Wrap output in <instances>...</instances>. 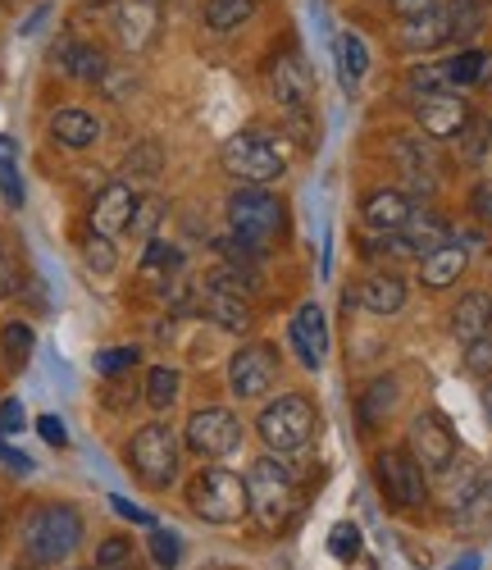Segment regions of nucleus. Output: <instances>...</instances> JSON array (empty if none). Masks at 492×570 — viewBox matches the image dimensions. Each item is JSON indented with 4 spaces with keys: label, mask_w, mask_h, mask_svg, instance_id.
I'll list each match as a JSON object with an SVG mask.
<instances>
[{
    "label": "nucleus",
    "mask_w": 492,
    "mask_h": 570,
    "mask_svg": "<svg viewBox=\"0 0 492 570\" xmlns=\"http://www.w3.org/2000/svg\"><path fill=\"white\" fill-rule=\"evenodd\" d=\"M146 6H160V0H146Z\"/></svg>",
    "instance_id": "13d9d810"
},
{
    "label": "nucleus",
    "mask_w": 492,
    "mask_h": 570,
    "mask_svg": "<svg viewBox=\"0 0 492 570\" xmlns=\"http://www.w3.org/2000/svg\"><path fill=\"white\" fill-rule=\"evenodd\" d=\"M265 82H269V97L287 110V115H302L311 106V73L297 56H274L269 69H265Z\"/></svg>",
    "instance_id": "4468645a"
},
{
    "label": "nucleus",
    "mask_w": 492,
    "mask_h": 570,
    "mask_svg": "<svg viewBox=\"0 0 492 570\" xmlns=\"http://www.w3.org/2000/svg\"><path fill=\"white\" fill-rule=\"evenodd\" d=\"M374 480L392 507H424L429 502V474L406 448H383L374 456Z\"/></svg>",
    "instance_id": "6e6552de"
},
{
    "label": "nucleus",
    "mask_w": 492,
    "mask_h": 570,
    "mask_svg": "<svg viewBox=\"0 0 492 570\" xmlns=\"http://www.w3.org/2000/svg\"><path fill=\"white\" fill-rule=\"evenodd\" d=\"M447 41H452V23H447V14H442V6H433L424 14H411L402 23V46L411 56H429V51H437V46H447Z\"/></svg>",
    "instance_id": "a211bd4d"
},
{
    "label": "nucleus",
    "mask_w": 492,
    "mask_h": 570,
    "mask_svg": "<svg viewBox=\"0 0 492 570\" xmlns=\"http://www.w3.org/2000/svg\"><path fill=\"white\" fill-rule=\"evenodd\" d=\"M37 434L51 443V448H65V443H69V430H65L60 415H41V420H37Z\"/></svg>",
    "instance_id": "c03bdc74"
},
{
    "label": "nucleus",
    "mask_w": 492,
    "mask_h": 570,
    "mask_svg": "<svg viewBox=\"0 0 492 570\" xmlns=\"http://www.w3.org/2000/svg\"><path fill=\"white\" fill-rule=\"evenodd\" d=\"M283 233V206L265 187H237L228 197V237L242 243L252 256L269 252Z\"/></svg>",
    "instance_id": "7ed1b4c3"
},
{
    "label": "nucleus",
    "mask_w": 492,
    "mask_h": 570,
    "mask_svg": "<svg viewBox=\"0 0 492 570\" xmlns=\"http://www.w3.org/2000/svg\"><path fill=\"white\" fill-rule=\"evenodd\" d=\"M287 347L297 352V361L306 370H319L328 361V320H324V311L315 302L297 306V315L287 320Z\"/></svg>",
    "instance_id": "ddd939ff"
},
{
    "label": "nucleus",
    "mask_w": 492,
    "mask_h": 570,
    "mask_svg": "<svg viewBox=\"0 0 492 570\" xmlns=\"http://www.w3.org/2000/svg\"><path fill=\"white\" fill-rule=\"evenodd\" d=\"M160 219V202H137V210H132V224L128 228H141V233H151V224Z\"/></svg>",
    "instance_id": "09e8293b"
},
{
    "label": "nucleus",
    "mask_w": 492,
    "mask_h": 570,
    "mask_svg": "<svg viewBox=\"0 0 492 570\" xmlns=\"http://www.w3.org/2000/svg\"><path fill=\"white\" fill-rule=\"evenodd\" d=\"M183 393V374L174 365H156L151 374H146V402H151L156 411H169Z\"/></svg>",
    "instance_id": "c756f323"
},
{
    "label": "nucleus",
    "mask_w": 492,
    "mask_h": 570,
    "mask_svg": "<svg viewBox=\"0 0 492 570\" xmlns=\"http://www.w3.org/2000/svg\"><path fill=\"white\" fill-rule=\"evenodd\" d=\"M437 6L452 23V41H470V37L483 32V19H488L483 0H437Z\"/></svg>",
    "instance_id": "bb28decb"
},
{
    "label": "nucleus",
    "mask_w": 492,
    "mask_h": 570,
    "mask_svg": "<svg viewBox=\"0 0 492 570\" xmlns=\"http://www.w3.org/2000/svg\"><path fill=\"white\" fill-rule=\"evenodd\" d=\"M224 169L242 183V187H265V183H278L287 174L283 165V151L274 147V137L265 128H246V132H233L219 151Z\"/></svg>",
    "instance_id": "39448f33"
},
{
    "label": "nucleus",
    "mask_w": 492,
    "mask_h": 570,
    "mask_svg": "<svg viewBox=\"0 0 492 570\" xmlns=\"http://www.w3.org/2000/svg\"><path fill=\"white\" fill-rule=\"evenodd\" d=\"M483 78H488V82H492V56H488V73H483Z\"/></svg>",
    "instance_id": "4d7b16f0"
},
{
    "label": "nucleus",
    "mask_w": 492,
    "mask_h": 570,
    "mask_svg": "<svg viewBox=\"0 0 492 570\" xmlns=\"http://www.w3.org/2000/svg\"><path fill=\"white\" fill-rule=\"evenodd\" d=\"M470 206H474V215H479L483 224H492V178L474 187V193H470Z\"/></svg>",
    "instance_id": "de8ad7c7"
},
{
    "label": "nucleus",
    "mask_w": 492,
    "mask_h": 570,
    "mask_svg": "<svg viewBox=\"0 0 492 570\" xmlns=\"http://www.w3.org/2000/svg\"><path fill=\"white\" fill-rule=\"evenodd\" d=\"M411 210H415V202L402 193V187H378V193L365 197L361 219H365V228H374V233L387 237V233H402V228H406Z\"/></svg>",
    "instance_id": "dca6fc26"
},
{
    "label": "nucleus",
    "mask_w": 492,
    "mask_h": 570,
    "mask_svg": "<svg viewBox=\"0 0 492 570\" xmlns=\"http://www.w3.org/2000/svg\"><path fill=\"white\" fill-rule=\"evenodd\" d=\"M51 137L69 151H87V147H96V137H101V119L78 106H65L51 115Z\"/></svg>",
    "instance_id": "4be33fe9"
},
{
    "label": "nucleus",
    "mask_w": 492,
    "mask_h": 570,
    "mask_svg": "<svg viewBox=\"0 0 492 570\" xmlns=\"http://www.w3.org/2000/svg\"><path fill=\"white\" fill-rule=\"evenodd\" d=\"M356 302H361L370 315H397V311L406 306V278H402V274H392V269L370 274V278H365V288L356 293Z\"/></svg>",
    "instance_id": "5701e85b"
},
{
    "label": "nucleus",
    "mask_w": 492,
    "mask_h": 570,
    "mask_svg": "<svg viewBox=\"0 0 492 570\" xmlns=\"http://www.w3.org/2000/svg\"><path fill=\"white\" fill-rule=\"evenodd\" d=\"M456 515L465 520V525H488L492 520V470H479L470 493L456 502Z\"/></svg>",
    "instance_id": "cd10ccee"
},
{
    "label": "nucleus",
    "mask_w": 492,
    "mask_h": 570,
    "mask_svg": "<svg viewBox=\"0 0 492 570\" xmlns=\"http://www.w3.org/2000/svg\"><path fill=\"white\" fill-rule=\"evenodd\" d=\"M128 465L141 484L169 489L178 480V439L169 424H141L128 443Z\"/></svg>",
    "instance_id": "0eeeda50"
},
{
    "label": "nucleus",
    "mask_w": 492,
    "mask_h": 570,
    "mask_svg": "<svg viewBox=\"0 0 492 570\" xmlns=\"http://www.w3.org/2000/svg\"><path fill=\"white\" fill-rule=\"evenodd\" d=\"M151 557H156L160 570H174L178 557H183V548H178V539H174L169 530H156V534H151Z\"/></svg>",
    "instance_id": "a19ab883"
},
{
    "label": "nucleus",
    "mask_w": 492,
    "mask_h": 570,
    "mask_svg": "<svg viewBox=\"0 0 492 570\" xmlns=\"http://www.w3.org/2000/svg\"><path fill=\"white\" fill-rule=\"evenodd\" d=\"M82 261H87V269L91 274H115V265H119V256H115V243L110 237H87V247H82Z\"/></svg>",
    "instance_id": "72a5a7b5"
},
{
    "label": "nucleus",
    "mask_w": 492,
    "mask_h": 570,
    "mask_svg": "<svg viewBox=\"0 0 492 570\" xmlns=\"http://www.w3.org/2000/svg\"><path fill=\"white\" fill-rule=\"evenodd\" d=\"M137 347H106L101 356H96V370H101V374H124V370H132L137 365Z\"/></svg>",
    "instance_id": "ea45409f"
},
{
    "label": "nucleus",
    "mask_w": 492,
    "mask_h": 570,
    "mask_svg": "<svg viewBox=\"0 0 492 570\" xmlns=\"http://www.w3.org/2000/svg\"><path fill=\"white\" fill-rule=\"evenodd\" d=\"M483 411H488V420H492V379L483 384Z\"/></svg>",
    "instance_id": "6e6d98bb"
},
{
    "label": "nucleus",
    "mask_w": 492,
    "mask_h": 570,
    "mask_svg": "<svg viewBox=\"0 0 492 570\" xmlns=\"http://www.w3.org/2000/svg\"><path fill=\"white\" fill-rule=\"evenodd\" d=\"M23 430V402H0V434H19Z\"/></svg>",
    "instance_id": "49530a36"
},
{
    "label": "nucleus",
    "mask_w": 492,
    "mask_h": 570,
    "mask_svg": "<svg viewBox=\"0 0 492 570\" xmlns=\"http://www.w3.org/2000/svg\"><path fill=\"white\" fill-rule=\"evenodd\" d=\"M387 6H392V10H397L402 19H411V14H424V10H433V6H437V0H387Z\"/></svg>",
    "instance_id": "3c124183"
},
{
    "label": "nucleus",
    "mask_w": 492,
    "mask_h": 570,
    "mask_svg": "<svg viewBox=\"0 0 492 570\" xmlns=\"http://www.w3.org/2000/svg\"><path fill=\"white\" fill-rule=\"evenodd\" d=\"M278 384V356L269 343H246L242 352H233L228 361V393L252 402V397H265L269 389Z\"/></svg>",
    "instance_id": "9b49d317"
},
{
    "label": "nucleus",
    "mask_w": 492,
    "mask_h": 570,
    "mask_svg": "<svg viewBox=\"0 0 492 570\" xmlns=\"http://www.w3.org/2000/svg\"><path fill=\"white\" fill-rule=\"evenodd\" d=\"M256 434H260V443L269 448V452H297V448H306L311 443V434H315V406L302 397V393H283L278 402H269L265 411H260V420H256Z\"/></svg>",
    "instance_id": "423d86ee"
},
{
    "label": "nucleus",
    "mask_w": 492,
    "mask_h": 570,
    "mask_svg": "<svg viewBox=\"0 0 492 570\" xmlns=\"http://www.w3.org/2000/svg\"><path fill=\"white\" fill-rule=\"evenodd\" d=\"M252 14H256V0H206V10H201L210 32H233Z\"/></svg>",
    "instance_id": "c85d7f7f"
},
{
    "label": "nucleus",
    "mask_w": 492,
    "mask_h": 570,
    "mask_svg": "<svg viewBox=\"0 0 492 570\" xmlns=\"http://www.w3.org/2000/svg\"><path fill=\"white\" fill-rule=\"evenodd\" d=\"M452 334L470 347L474 338H483V334H492V293L488 288H474V293H465L456 306H452Z\"/></svg>",
    "instance_id": "aec40b11"
},
{
    "label": "nucleus",
    "mask_w": 492,
    "mask_h": 570,
    "mask_svg": "<svg viewBox=\"0 0 492 570\" xmlns=\"http://www.w3.org/2000/svg\"><path fill=\"white\" fill-rule=\"evenodd\" d=\"M328 552H333L337 561H356V552H361V530H356V525H333Z\"/></svg>",
    "instance_id": "e433bc0d"
},
{
    "label": "nucleus",
    "mask_w": 492,
    "mask_h": 570,
    "mask_svg": "<svg viewBox=\"0 0 492 570\" xmlns=\"http://www.w3.org/2000/svg\"><path fill=\"white\" fill-rule=\"evenodd\" d=\"M465 370L479 374V379H492V334H483L465 347Z\"/></svg>",
    "instance_id": "58836bf2"
},
{
    "label": "nucleus",
    "mask_w": 492,
    "mask_h": 570,
    "mask_svg": "<svg viewBox=\"0 0 492 570\" xmlns=\"http://www.w3.org/2000/svg\"><path fill=\"white\" fill-rule=\"evenodd\" d=\"M415 124H420V137H429V141H452V137L465 132V124H470V106L456 97V91L420 97V101H415Z\"/></svg>",
    "instance_id": "f8f14e48"
},
{
    "label": "nucleus",
    "mask_w": 492,
    "mask_h": 570,
    "mask_svg": "<svg viewBox=\"0 0 492 570\" xmlns=\"http://www.w3.org/2000/svg\"><path fill=\"white\" fill-rule=\"evenodd\" d=\"M183 439H187V448H191L196 456L219 461V456L237 452V443H242V420H237L228 406H201V411H191Z\"/></svg>",
    "instance_id": "9d476101"
},
{
    "label": "nucleus",
    "mask_w": 492,
    "mask_h": 570,
    "mask_svg": "<svg viewBox=\"0 0 492 570\" xmlns=\"http://www.w3.org/2000/svg\"><path fill=\"white\" fill-rule=\"evenodd\" d=\"M56 65H60L69 78H82V82H101V78L110 73V60H106L101 46L78 41V37L56 41Z\"/></svg>",
    "instance_id": "f3484780"
},
{
    "label": "nucleus",
    "mask_w": 492,
    "mask_h": 570,
    "mask_svg": "<svg viewBox=\"0 0 492 570\" xmlns=\"http://www.w3.org/2000/svg\"><path fill=\"white\" fill-rule=\"evenodd\" d=\"M465 265H470V252L461 243H442L437 252H429L420 261V283L429 293H442V288H452V283L465 274Z\"/></svg>",
    "instance_id": "412c9836"
},
{
    "label": "nucleus",
    "mask_w": 492,
    "mask_h": 570,
    "mask_svg": "<svg viewBox=\"0 0 492 570\" xmlns=\"http://www.w3.org/2000/svg\"><path fill=\"white\" fill-rule=\"evenodd\" d=\"M178 265H183V256L169 243H156L151 237V247H146V256H141V269L151 274V269H178Z\"/></svg>",
    "instance_id": "79ce46f5"
},
{
    "label": "nucleus",
    "mask_w": 492,
    "mask_h": 570,
    "mask_svg": "<svg viewBox=\"0 0 492 570\" xmlns=\"http://www.w3.org/2000/svg\"><path fill=\"white\" fill-rule=\"evenodd\" d=\"M488 132H492V124H488V119H470V124H465L461 141H465V156H470V160H479V156H483Z\"/></svg>",
    "instance_id": "37998d69"
},
{
    "label": "nucleus",
    "mask_w": 492,
    "mask_h": 570,
    "mask_svg": "<svg viewBox=\"0 0 492 570\" xmlns=\"http://www.w3.org/2000/svg\"><path fill=\"white\" fill-rule=\"evenodd\" d=\"M191 511L206 520V525H237L242 515H252V498H246V480L224 465H206L187 489Z\"/></svg>",
    "instance_id": "20e7f679"
},
{
    "label": "nucleus",
    "mask_w": 492,
    "mask_h": 570,
    "mask_svg": "<svg viewBox=\"0 0 492 570\" xmlns=\"http://www.w3.org/2000/svg\"><path fill=\"white\" fill-rule=\"evenodd\" d=\"M392 402H397V384H392V379H378L365 397V424H374L383 411H392Z\"/></svg>",
    "instance_id": "4c0bfd02"
},
{
    "label": "nucleus",
    "mask_w": 492,
    "mask_h": 570,
    "mask_svg": "<svg viewBox=\"0 0 492 570\" xmlns=\"http://www.w3.org/2000/svg\"><path fill=\"white\" fill-rule=\"evenodd\" d=\"M128 561H132V543L124 534H115V539H106L101 548H96V570H124Z\"/></svg>",
    "instance_id": "f704fd0d"
},
{
    "label": "nucleus",
    "mask_w": 492,
    "mask_h": 570,
    "mask_svg": "<svg viewBox=\"0 0 492 570\" xmlns=\"http://www.w3.org/2000/svg\"><path fill=\"white\" fill-rule=\"evenodd\" d=\"M392 156L402 160V174L411 178V193H433V156L424 147V137H397Z\"/></svg>",
    "instance_id": "b1692460"
},
{
    "label": "nucleus",
    "mask_w": 492,
    "mask_h": 570,
    "mask_svg": "<svg viewBox=\"0 0 492 570\" xmlns=\"http://www.w3.org/2000/svg\"><path fill=\"white\" fill-rule=\"evenodd\" d=\"M110 23L128 51H141V46L156 37V6H146V0H119L110 10Z\"/></svg>",
    "instance_id": "6ab92c4d"
},
{
    "label": "nucleus",
    "mask_w": 492,
    "mask_h": 570,
    "mask_svg": "<svg viewBox=\"0 0 492 570\" xmlns=\"http://www.w3.org/2000/svg\"><path fill=\"white\" fill-rule=\"evenodd\" d=\"M0 193L10 206H23V183H19V165H0Z\"/></svg>",
    "instance_id": "a18cd8bd"
},
{
    "label": "nucleus",
    "mask_w": 492,
    "mask_h": 570,
    "mask_svg": "<svg viewBox=\"0 0 492 570\" xmlns=\"http://www.w3.org/2000/svg\"><path fill=\"white\" fill-rule=\"evenodd\" d=\"M456 434H452V424L447 415H437V411H420L411 420V434H406V452L420 461L424 474H447L456 465Z\"/></svg>",
    "instance_id": "1a4fd4ad"
},
{
    "label": "nucleus",
    "mask_w": 492,
    "mask_h": 570,
    "mask_svg": "<svg viewBox=\"0 0 492 570\" xmlns=\"http://www.w3.org/2000/svg\"><path fill=\"white\" fill-rule=\"evenodd\" d=\"M132 210H137L132 187H128V183H110V187H101V193H96V202H91V210H87V224H91L96 237H119V233H128Z\"/></svg>",
    "instance_id": "2eb2a0df"
},
{
    "label": "nucleus",
    "mask_w": 492,
    "mask_h": 570,
    "mask_svg": "<svg viewBox=\"0 0 492 570\" xmlns=\"http://www.w3.org/2000/svg\"><path fill=\"white\" fill-rule=\"evenodd\" d=\"M0 461H6V465H14V470H32V461H28L23 452H10L6 443H0Z\"/></svg>",
    "instance_id": "864d4df0"
},
{
    "label": "nucleus",
    "mask_w": 492,
    "mask_h": 570,
    "mask_svg": "<svg viewBox=\"0 0 492 570\" xmlns=\"http://www.w3.org/2000/svg\"><path fill=\"white\" fill-rule=\"evenodd\" d=\"M406 91L411 97H437V91H452V78H447V65L437 60H424L406 73Z\"/></svg>",
    "instance_id": "7c9ffc66"
},
{
    "label": "nucleus",
    "mask_w": 492,
    "mask_h": 570,
    "mask_svg": "<svg viewBox=\"0 0 492 570\" xmlns=\"http://www.w3.org/2000/svg\"><path fill=\"white\" fill-rule=\"evenodd\" d=\"M442 65H447L452 87H470V82H479V78L488 73V56L474 51V46H465V51H456L452 60H442Z\"/></svg>",
    "instance_id": "2f4dec72"
},
{
    "label": "nucleus",
    "mask_w": 492,
    "mask_h": 570,
    "mask_svg": "<svg viewBox=\"0 0 492 570\" xmlns=\"http://www.w3.org/2000/svg\"><path fill=\"white\" fill-rule=\"evenodd\" d=\"M82 515L78 507L69 502H46V507H32L19 525V561L28 570H51L60 561H69L82 543Z\"/></svg>",
    "instance_id": "f257e3e1"
},
{
    "label": "nucleus",
    "mask_w": 492,
    "mask_h": 570,
    "mask_svg": "<svg viewBox=\"0 0 492 570\" xmlns=\"http://www.w3.org/2000/svg\"><path fill=\"white\" fill-rule=\"evenodd\" d=\"M110 507H115V515L132 520V525H156V520H151V515H146L141 507H132V502H124V498H110Z\"/></svg>",
    "instance_id": "8fccbe9b"
},
{
    "label": "nucleus",
    "mask_w": 492,
    "mask_h": 570,
    "mask_svg": "<svg viewBox=\"0 0 492 570\" xmlns=\"http://www.w3.org/2000/svg\"><path fill=\"white\" fill-rule=\"evenodd\" d=\"M0 343H6V352L14 356V361H28L32 356V347H37V334H32V328L28 324H6V334H0Z\"/></svg>",
    "instance_id": "c9c22d12"
},
{
    "label": "nucleus",
    "mask_w": 492,
    "mask_h": 570,
    "mask_svg": "<svg viewBox=\"0 0 492 570\" xmlns=\"http://www.w3.org/2000/svg\"><path fill=\"white\" fill-rule=\"evenodd\" d=\"M160 165H165V151L156 147V141H137V147L128 151V160H124L128 178H141V183H151L160 174Z\"/></svg>",
    "instance_id": "473e14b6"
},
{
    "label": "nucleus",
    "mask_w": 492,
    "mask_h": 570,
    "mask_svg": "<svg viewBox=\"0 0 492 570\" xmlns=\"http://www.w3.org/2000/svg\"><path fill=\"white\" fill-rule=\"evenodd\" d=\"M246 498H252V515L265 534L287 530L302 511V484L274 452L260 456L252 470H246Z\"/></svg>",
    "instance_id": "f03ea898"
},
{
    "label": "nucleus",
    "mask_w": 492,
    "mask_h": 570,
    "mask_svg": "<svg viewBox=\"0 0 492 570\" xmlns=\"http://www.w3.org/2000/svg\"><path fill=\"white\" fill-rule=\"evenodd\" d=\"M206 315L224 334H246V328H252V302L237 293H224V288H206Z\"/></svg>",
    "instance_id": "a878e982"
},
{
    "label": "nucleus",
    "mask_w": 492,
    "mask_h": 570,
    "mask_svg": "<svg viewBox=\"0 0 492 570\" xmlns=\"http://www.w3.org/2000/svg\"><path fill=\"white\" fill-rule=\"evenodd\" d=\"M337 78H342V87L347 91H356L361 87V78L370 73V46H365V37L361 32H337Z\"/></svg>",
    "instance_id": "393cba45"
},
{
    "label": "nucleus",
    "mask_w": 492,
    "mask_h": 570,
    "mask_svg": "<svg viewBox=\"0 0 492 570\" xmlns=\"http://www.w3.org/2000/svg\"><path fill=\"white\" fill-rule=\"evenodd\" d=\"M0 165H19V147H14L6 132H0Z\"/></svg>",
    "instance_id": "5fc2aeb1"
},
{
    "label": "nucleus",
    "mask_w": 492,
    "mask_h": 570,
    "mask_svg": "<svg viewBox=\"0 0 492 570\" xmlns=\"http://www.w3.org/2000/svg\"><path fill=\"white\" fill-rule=\"evenodd\" d=\"M14 293V261L0 252V297H10Z\"/></svg>",
    "instance_id": "603ef678"
}]
</instances>
